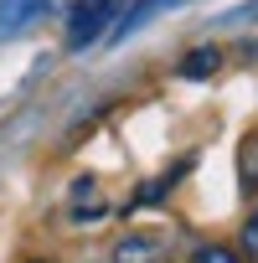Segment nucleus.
I'll return each mask as SVG.
<instances>
[{
    "mask_svg": "<svg viewBox=\"0 0 258 263\" xmlns=\"http://www.w3.org/2000/svg\"><path fill=\"white\" fill-rule=\"evenodd\" d=\"M119 11H124V0H72V11H67V47L72 52L93 47L103 31H114Z\"/></svg>",
    "mask_w": 258,
    "mask_h": 263,
    "instance_id": "f257e3e1",
    "label": "nucleus"
},
{
    "mask_svg": "<svg viewBox=\"0 0 258 263\" xmlns=\"http://www.w3.org/2000/svg\"><path fill=\"white\" fill-rule=\"evenodd\" d=\"M42 16H52V0H0V36L31 31Z\"/></svg>",
    "mask_w": 258,
    "mask_h": 263,
    "instance_id": "f03ea898",
    "label": "nucleus"
},
{
    "mask_svg": "<svg viewBox=\"0 0 258 263\" xmlns=\"http://www.w3.org/2000/svg\"><path fill=\"white\" fill-rule=\"evenodd\" d=\"M108 263H165V242H160V237H150V232H135V237L114 242Z\"/></svg>",
    "mask_w": 258,
    "mask_h": 263,
    "instance_id": "7ed1b4c3",
    "label": "nucleus"
},
{
    "mask_svg": "<svg viewBox=\"0 0 258 263\" xmlns=\"http://www.w3.org/2000/svg\"><path fill=\"white\" fill-rule=\"evenodd\" d=\"M217 62H222V52H217V47H196V52H186L181 78H207V72H217Z\"/></svg>",
    "mask_w": 258,
    "mask_h": 263,
    "instance_id": "20e7f679",
    "label": "nucleus"
},
{
    "mask_svg": "<svg viewBox=\"0 0 258 263\" xmlns=\"http://www.w3.org/2000/svg\"><path fill=\"white\" fill-rule=\"evenodd\" d=\"M165 6H186V0H140V6L129 11V21H124V26H114V36H124V31H135L140 21H150V16H155V11H165Z\"/></svg>",
    "mask_w": 258,
    "mask_h": 263,
    "instance_id": "39448f33",
    "label": "nucleus"
},
{
    "mask_svg": "<svg viewBox=\"0 0 258 263\" xmlns=\"http://www.w3.org/2000/svg\"><path fill=\"white\" fill-rule=\"evenodd\" d=\"M237 253L258 263V206L248 212V222H243V232H237Z\"/></svg>",
    "mask_w": 258,
    "mask_h": 263,
    "instance_id": "423d86ee",
    "label": "nucleus"
},
{
    "mask_svg": "<svg viewBox=\"0 0 258 263\" xmlns=\"http://www.w3.org/2000/svg\"><path fill=\"white\" fill-rule=\"evenodd\" d=\"M191 263H243V253L237 248H222V242H207V248L191 253Z\"/></svg>",
    "mask_w": 258,
    "mask_h": 263,
    "instance_id": "0eeeda50",
    "label": "nucleus"
},
{
    "mask_svg": "<svg viewBox=\"0 0 258 263\" xmlns=\"http://www.w3.org/2000/svg\"><path fill=\"white\" fill-rule=\"evenodd\" d=\"M31 263H42V258H31Z\"/></svg>",
    "mask_w": 258,
    "mask_h": 263,
    "instance_id": "6e6552de",
    "label": "nucleus"
},
{
    "mask_svg": "<svg viewBox=\"0 0 258 263\" xmlns=\"http://www.w3.org/2000/svg\"><path fill=\"white\" fill-rule=\"evenodd\" d=\"M253 6H258V0H253Z\"/></svg>",
    "mask_w": 258,
    "mask_h": 263,
    "instance_id": "1a4fd4ad",
    "label": "nucleus"
}]
</instances>
